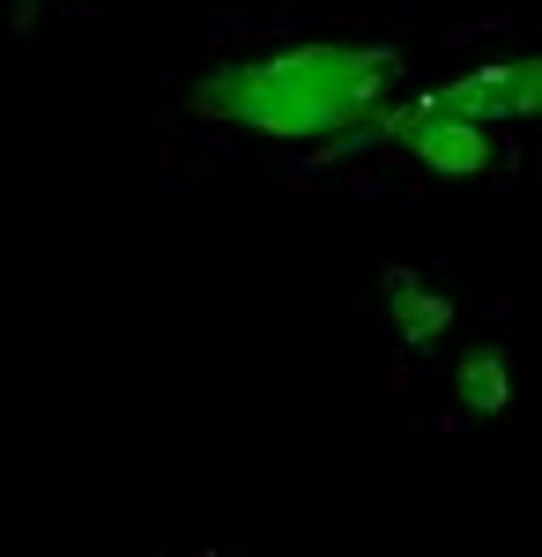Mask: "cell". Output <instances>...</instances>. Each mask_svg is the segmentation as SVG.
Listing matches in <instances>:
<instances>
[{
	"label": "cell",
	"instance_id": "4",
	"mask_svg": "<svg viewBox=\"0 0 542 557\" xmlns=\"http://www.w3.org/2000/svg\"><path fill=\"white\" fill-rule=\"evenodd\" d=\"M386 312H394V327H402L409 343H431V335L454 320V305L439 298V290H423L409 268H386Z\"/></svg>",
	"mask_w": 542,
	"mask_h": 557
},
{
	"label": "cell",
	"instance_id": "5",
	"mask_svg": "<svg viewBox=\"0 0 542 557\" xmlns=\"http://www.w3.org/2000/svg\"><path fill=\"white\" fill-rule=\"evenodd\" d=\"M454 386H460V401H468L476 417H505V401H513V394H505V357L498 349H468Z\"/></svg>",
	"mask_w": 542,
	"mask_h": 557
},
{
	"label": "cell",
	"instance_id": "3",
	"mask_svg": "<svg viewBox=\"0 0 542 557\" xmlns=\"http://www.w3.org/2000/svg\"><path fill=\"white\" fill-rule=\"evenodd\" d=\"M542 97V67L535 60H491L476 75H454L446 89H423V112H446V120H476V127H498V120H535Z\"/></svg>",
	"mask_w": 542,
	"mask_h": 557
},
{
	"label": "cell",
	"instance_id": "1",
	"mask_svg": "<svg viewBox=\"0 0 542 557\" xmlns=\"http://www.w3.org/2000/svg\"><path fill=\"white\" fill-rule=\"evenodd\" d=\"M409 75L402 45H342V38H312V45H283L238 60L194 89L201 120H231V127L275 134V141H328V134H357L386 112V89Z\"/></svg>",
	"mask_w": 542,
	"mask_h": 557
},
{
	"label": "cell",
	"instance_id": "2",
	"mask_svg": "<svg viewBox=\"0 0 542 557\" xmlns=\"http://www.w3.org/2000/svg\"><path fill=\"white\" fill-rule=\"evenodd\" d=\"M379 127L394 134L409 157H417L423 172L439 178H498L513 172L520 157H513V141L491 127H476V120H446V112H423V104H402V112H379Z\"/></svg>",
	"mask_w": 542,
	"mask_h": 557
}]
</instances>
